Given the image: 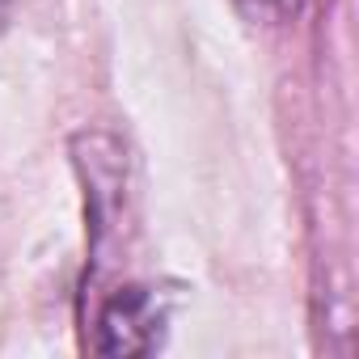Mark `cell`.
<instances>
[{"label": "cell", "mask_w": 359, "mask_h": 359, "mask_svg": "<svg viewBox=\"0 0 359 359\" xmlns=\"http://www.w3.org/2000/svg\"><path fill=\"white\" fill-rule=\"evenodd\" d=\"M9 18H13V0H0V30L9 26Z\"/></svg>", "instance_id": "3"}, {"label": "cell", "mask_w": 359, "mask_h": 359, "mask_svg": "<svg viewBox=\"0 0 359 359\" xmlns=\"http://www.w3.org/2000/svg\"><path fill=\"white\" fill-rule=\"evenodd\" d=\"M169 330V300L156 287L123 283L93 317V351L102 355H152Z\"/></svg>", "instance_id": "1"}, {"label": "cell", "mask_w": 359, "mask_h": 359, "mask_svg": "<svg viewBox=\"0 0 359 359\" xmlns=\"http://www.w3.org/2000/svg\"><path fill=\"white\" fill-rule=\"evenodd\" d=\"M237 9L250 22H292L304 9V0H237Z\"/></svg>", "instance_id": "2"}]
</instances>
